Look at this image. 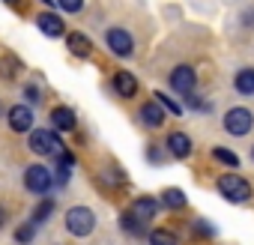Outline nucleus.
Instances as JSON below:
<instances>
[{"label":"nucleus","mask_w":254,"mask_h":245,"mask_svg":"<svg viewBox=\"0 0 254 245\" xmlns=\"http://www.w3.org/2000/svg\"><path fill=\"white\" fill-rule=\"evenodd\" d=\"M108 183H114V185H126V174L120 171V168H114V171H108V177H105Z\"/></svg>","instance_id":"26"},{"label":"nucleus","mask_w":254,"mask_h":245,"mask_svg":"<svg viewBox=\"0 0 254 245\" xmlns=\"http://www.w3.org/2000/svg\"><path fill=\"white\" fill-rule=\"evenodd\" d=\"M111 84H114L117 96H123V99H132V96L138 93V78H135L132 72H114Z\"/></svg>","instance_id":"13"},{"label":"nucleus","mask_w":254,"mask_h":245,"mask_svg":"<svg viewBox=\"0 0 254 245\" xmlns=\"http://www.w3.org/2000/svg\"><path fill=\"white\" fill-rule=\"evenodd\" d=\"M233 90L239 96H254V69L251 66H245L233 75Z\"/></svg>","instance_id":"16"},{"label":"nucleus","mask_w":254,"mask_h":245,"mask_svg":"<svg viewBox=\"0 0 254 245\" xmlns=\"http://www.w3.org/2000/svg\"><path fill=\"white\" fill-rule=\"evenodd\" d=\"M45 3H51V0H45Z\"/></svg>","instance_id":"32"},{"label":"nucleus","mask_w":254,"mask_h":245,"mask_svg":"<svg viewBox=\"0 0 254 245\" xmlns=\"http://www.w3.org/2000/svg\"><path fill=\"white\" fill-rule=\"evenodd\" d=\"M165 147H168V153H171L174 159H189L191 150H194V144H191V138H189L186 132H171L168 141H165Z\"/></svg>","instance_id":"11"},{"label":"nucleus","mask_w":254,"mask_h":245,"mask_svg":"<svg viewBox=\"0 0 254 245\" xmlns=\"http://www.w3.org/2000/svg\"><path fill=\"white\" fill-rule=\"evenodd\" d=\"M105 42H108V48L117 54V57H132V51H135V39H132V33L129 30H123V27H111L108 33H105Z\"/></svg>","instance_id":"6"},{"label":"nucleus","mask_w":254,"mask_h":245,"mask_svg":"<svg viewBox=\"0 0 254 245\" xmlns=\"http://www.w3.org/2000/svg\"><path fill=\"white\" fill-rule=\"evenodd\" d=\"M24 185H27V191H33V194H45V191L54 185V177H51L48 168L30 165V168L24 171Z\"/></svg>","instance_id":"7"},{"label":"nucleus","mask_w":254,"mask_h":245,"mask_svg":"<svg viewBox=\"0 0 254 245\" xmlns=\"http://www.w3.org/2000/svg\"><path fill=\"white\" fill-rule=\"evenodd\" d=\"M66 230H69L72 236H90V233L96 230V215H93V209H87V206H72V209L66 212Z\"/></svg>","instance_id":"4"},{"label":"nucleus","mask_w":254,"mask_h":245,"mask_svg":"<svg viewBox=\"0 0 254 245\" xmlns=\"http://www.w3.org/2000/svg\"><path fill=\"white\" fill-rule=\"evenodd\" d=\"M36 27H39L45 36H51V39H60V36L66 33V27H63V18H60V15H54V12H39V18H36Z\"/></svg>","instance_id":"12"},{"label":"nucleus","mask_w":254,"mask_h":245,"mask_svg":"<svg viewBox=\"0 0 254 245\" xmlns=\"http://www.w3.org/2000/svg\"><path fill=\"white\" fill-rule=\"evenodd\" d=\"M51 212H54V200H42V203L33 209V224H45Z\"/></svg>","instance_id":"23"},{"label":"nucleus","mask_w":254,"mask_h":245,"mask_svg":"<svg viewBox=\"0 0 254 245\" xmlns=\"http://www.w3.org/2000/svg\"><path fill=\"white\" fill-rule=\"evenodd\" d=\"M221 126H224L227 135H233V138H245V135H251V129H254V114H251L245 105H236V108H230V111L224 114Z\"/></svg>","instance_id":"3"},{"label":"nucleus","mask_w":254,"mask_h":245,"mask_svg":"<svg viewBox=\"0 0 254 245\" xmlns=\"http://www.w3.org/2000/svg\"><path fill=\"white\" fill-rule=\"evenodd\" d=\"M159 200H162V206H165V209H174V212L186 209V203H189V197H186V191H183V188H165V191L159 194Z\"/></svg>","instance_id":"15"},{"label":"nucleus","mask_w":254,"mask_h":245,"mask_svg":"<svg viewBox=\"0 0 254 245\" xmlns=\"http://www.w3.org/2000/svg\"><path fill=\"white\" fill-rule=\"evenodd\" d=\"M57 6H60L63 12H69V15H78V12L84 9V0H57Z\"/></svg>","instance_id":"25"},{"label":"nucleus","mask_w":254,"mask_h":245,"mask_svg":"<svg viewBox=\"0 0 254 245\" xmlns=\"http://www.w3.org/2000/svg\"><path fill=\"white\" fill-rule=\"evenodd\" d=\"M215 188L227 203H236V206H245V203L254 200V185L242 174H218Z\"/></svg>","instance_id":"1"},{"label":"nucleus","mask_w":254,"mask_h":245,"mask_svg":"<svg viewBox=\"0 0 254 245\" xmlns=\"http://www.w3.org/2000/svg\"><path fill=\"white\" fill-rule=\"evenodd\" d=\"M66 45L75 57H90L93 54V42L84 36V33H66Z\"/></svg>","instance_id":"17"},{"label":"nucleus","mask_w":254,"mask_h":245,"mask_svg":"<svg viewBox=\"0 0 254 245\" xmlns=\"http://www.w3.org/2000/svg\"><path fill=\"white\" fill-rule=\"evenodd\" d=\"M251 162H254V147H251Z\"/></svg>","instance_id":"31"},{"label":"nucleus","mask_w":254,"mask_h":245,"mask_svg":"<svg viewBox=\"0 0 254 245\" xmlns=\"http://www.w3.org/2000/svg\"><path fill=\"white\" fill-rule=\"evenodd\" d=\"M27 99L36 102V99H39V90H36V87H27Z\"/></svg>","instance_id":"28"},{"label":"nucleus","mask_w":254,"mask_h":245,"mask_svg":"<svg viewBox=\"0 0 254 245\" xmlns=\"http://www.w3.org/2000/svg\"><path fill=\"white\" fill-rule=\"evenodd\" d=\"M212 159L218 165H224V168H239V156L233 150H227V147H212Z\"/></svg>","instance_id":"21"},{"label":"nucleus","mask_w":254,"mask_h":245,"mask_svg":"<svg viewBox=\"0 0 254 245\" xmlns=\"http://www.w3.org/2000/svg\"><path fill=\"white\" fill-rule=\"evenodd\" d=\"M27 144H30V150L39 153V156H57V159L66 156V147H63V141L57 138L54 129H33Z\"/></svg>","instance_id":"2"},{"label":"nucleus","mask_w":254,"mask_h":245,"mask_svg":"<svg viewBox=\"0 0 254 245\" xmlns=\"http://www.w3.org/2000/svg\"><path fill=\"white\" fill-rule=\"evenodd\" d=\"M3 3H6V6H18V3H21V0H3Z\"/></svg>","instance_id":"30"},{"label":"nucleus","mask_w":254,"mask_h":245,"mask_svg":"<svg viewBox=\"0 0 254 245\" xmlns=\"http://www.w3.org/2000/svg\"><path fill=\"white\" fill-rule=\"evenodd\" d=\"M150 245H180V239H177V233L174 230H168V227H156V230H150Z\"/></svg>","instance_id":"19"},{"label":"nucleus","mask_w":254,"mask_h":245,"mask_svg":"<svg viewBox=\"0 0 254 245\" xmlns=\"http://www.w3.org/2000/svg\"><path fill=\"white\" fill-rule=\"evenodd\" d=\"M120 227L129 233V236H150V233H147V224L138 221L132 212H123V215H120Z\"/></svg>","instance_id":"18"},{"label":"nucleus","mask_w":254,"mask_h":245,"mask_svg":"<svg viewBox=\"0 0 254 245\" xmlns=\"http://www.w3.org/2000/svg\"><path fill=\"white\" fill-rule=\"evenodd\" d=\"M51 126L60 129V132H75L78 129V120H75V114L69 108H54L51 111Z\"/></svg>","instance_id":"14"},{"label":"nucleus","mask_w":254,"mask_h":245,"mask_svg":"<svg viewBox=\"0 0 254 245\" xmlns=\"http://www.w3.org/2000/svg\"><path fill=\"white\" fill-rule=\"evenodd\" d=\"M3 224H6V209L0 206V227H3Z\"/></svg>","instance_id":"29"},{"label":"nucleus","mask_w":254,"mask_h":245,"mask_svg":"<svg viewBox=\"0 0 254 245\" xmlns=\"http://www.w3.org/2000/svg\"><path fill=\"white\" fill-rule=\"evenodd\" d=\"M153 99H156V102H159V105H162L165 111H171L174 117H180V114H183V105H180V102H174V99H171L168 93H156Z\"/></svg>","instance_id":"22"},{"label":"nucleus","mask_w":254,"mask_h":245,"mask_svg":"<svg viewBox=\"0 0 254 245\" xmlns=\"http://www.w3.org/2000/svg\"><path fill=\"white\" fill-rule=\"evenodd\" d=\"M36 227H39V224H33V221L21 224V227L15 230V242H24V245H27V242H30V239L36 236Z\"/></svg>","instance_id":"24"},{"label":"nucleus","mask_w":254,"mask_h":245,"mask_svg":"<svg viewBox=\"0 0 254 245\" xmlns=\"http://www.w3.org/2000/svg\"><path fill=\"white\" fill-rule=\"evenodd\" d=\"M168 81H171V90H174V93H180V96L189 99V96L194 93V87H197V72H194L191 66L183 63V66H177V69L171 72Z\"/></svg>","instance_id":"5"},{"label":"nucleus","mask_w":254,"mask_h":245,"mask_svg":"<svg viewBox=\"0 0 254 245\" xmlns=\"http://www.w3.org/2000/svg\"><path fill=\"white\" fill-rule=\"evenodd\" d=\"M9 129L15 135L33 132V111H30V105H12L9 108Z\"/></svg>","instance_id":"9"},{"label":"nucleus","mask_w":254,"mask_h":245,"mask_svg":"<svg viewBox=\"0 0 254 245\" xmlns=\"http://www.w3.org/2000/svg\"><path fill=\"white\" fill-rule=\"evenodd\" d=\"M191 233L200 236V239H215V236H218V227H215L212 221H206V218H194V221H191Z\"/></svg>","instance_id":"20"},{"label":"nucleus","mask_w":254,"mask_h":245,"mask_svg":"<svg viewBox=\"0 0 254 245\" xmlns=\"http://www.w3.org/2000/svg\"><path fill=\"white\" fill-rule=\"evenodd\" d=\"M138 117H141V122L147 129H162L165 126V108L153 99V102H144L141 105V111H138Z\"/></svg>","instance_id":"10"},{"label":"nucleus","mask_w":254,"mask_h":245,"mask_svg":"<svg viewBox=\"0 0 254 245\" xmlns=\"http://www.w3.org/2000/svg\"><path fill=\"white\" fill-rule=\"evenodd\" d=\"M159 206H162V200H159V197H153V194H141V197H135V200H132V209H129V212H132L138 221L150 224V221L156 218Z\"/></svg>","instance_id":"8"},{"label":"nucleus","mask_w":254,"mask_h":245,"mask_svg":"<svg viewBox=\"0 0 254 245\" xmlns=\"http://www.w3.org/2000/svg\"><path fill=\"white\" fill-rule=\"evenodd\" d=\"M186 105H191V108H197V111H209V102H206V99H197L194 93L186 99Z\"/></svg>","instance_id":"27"}]
</instances>
